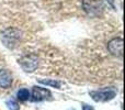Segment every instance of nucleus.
<instances>
[{"mask_svg": "<svg viewBox=\"0 0 125 110\" xmlns=\"http://www.w3.org/2000/svg\"><path fill=\"white\" fill-rule=\"evenodd\" d=\"M82 8L90 17H100L104 10L103 0H82Z\"/></svg>", "mask_w": 125, "mask_h": 110, "instance_id": "f257e3e1", "label": "nucleus"}, {"mask_svg": "<svg viewBox=\"0 0 125 110\" xmlns=\"http://www.w3.org/2000/svg\"><path fill=\"white\" fill-rule=\"evenodd\" d=\"M116 94H117V90L114 87H106V88H102V89H99V90L90 91L91 98L97 102L110 101V100H112L116 96Z\"/></svg>", "mask_w": 125, "mask_h": 110, "instance_id": "f03ea898", "label": "nucleus"}, {"mask_svg": "<svg viewBox=\"0 0 125 110\" xmlns=\"http://www.w3.org/2000/svg\"><path fill=\"white\" fill-rule=\"evenodd\" d=\"M19 64L24 69V72L32 73L36 69L37 65H39V60H37V56H35L34 54L24 55L23 57H21L19 60Z\"/></svg>", "mask_w": 125, "mask_h": 110, "instance_id": "7ed1b4c3", "label": "nucleus"}, {"mask_svg": "<svg viewBox=\"0 0 125 110\" xmlns=\"http://www.w3.org/2000/svg\"><path fill=\"white\" fill-rule=\"evenodd\" d=\"M108 50L114 56H122L123 54V39L115 37L108 43Z\"/></svg>", "mask_w": 125, "mask_h": 110, "instance_id": "20e7f679", "label": "nucleus"}, {"mask_svg": "<svg viewBox=\"0 0 125 110\" xmlns=\"http://www.w3.org/2000/svg\"><path fill=\"white\" fill-rule=\"evenodd\" d=\"M52 94L48 89L40 86H34L32 88V100L33 101H42L45 99H50Z\"/></svg>", "mask_w": 125, "mask_h": 110, "instance_id": "39448f33", "label": "nucleus"}, {"mask_svg": "<svg viewBox=\"0 0 125 110\" xmlns=\"http://www.w3.org/2000/svg\"><path fill=\"white\" fill-rule=\"evenodd\" d=\"M12 84V75L8 69H0V87L9 88Z\"/></svg>", "mask_w": 125, "mask_h": 110, "instance_id": "423d86ee", "label": "nucleus"}, {"mask_svg": "<svg viewBox=\"0 0 125 110\" xmlns=\"http://www.w3.org/2000/svg\"><path fill=\"white\" fill-rule=\"evenodd\" d=\"M17 97H18V99L21 100V101H26V100L30 99L31 94H30V91H29V89H26V88H21L20 90H18Z\"/></svg>", "mask_w": 125, "mask_h": 110, "instance_id": "0eeeda50", "label": "nucleus"}, {"mask_svg": "<svg viewBox=\"0 0 125 110\" xmlns=\"http://www.w3.org/2000/svg\"><path fill=\"white\" fill-rule=\"evenodd\" d=\"M39 83L43 85H46V86H52L54 88H61L62 86V83L58 82V80H55V79H39Z\"/></svg>", "mask_w": 125, "mask_h": 110, "instance_id": "6e6552de", "label": "nucleus"}, {"mask_svg": "<svg viewBox=\"0 0 125 110\" xmlns=\"http://www.w3.org/2000/svg\"><path fill=\"white\" fill-rule=\"evenodd\" d=\"M6 105H7V107H8L9 110H19L20 109L19 104H18L14 99H12V98H10V99L7 100Z\"/></svg>", "mask_w": 125, "mask_h": 110, "instance_id": "1a4fd4ad", "label": "nucleus"}, {"mask_svg": "<svg viewBox=\"0 0 125 110\" xmlns=\"http://www.w3.org/2000/svg\"><path fill=\"white\" fill-rule=\"evenodd\" d=\"M82 110H94V109H93V107H91V106L83 105V106H82Z\"/></svg>", "mask_w": 125, "mask_h": 110, "instance_id": "9d476101", "label": "nucleus"}, {"mask_svg": "<svg viewBox=\"0 0 125 110\" xmlns=\"http://www.w3.org/2000/svg\"><path fill=\"white\" fill-rule=\"evenodd\" d=\"M109 2H110V3H111V6H112L113 8H114V3H113V0H109Z\"/></svg>", "mask_w": 125, "mask_h": 110, "instance_id": "9b49d317", "label": "nucleus"}, {"mask_svg": "<svg viewBox=\"0 0 125 110\" xmlns=\"http://www.w3.org/2000/svg\"><path fill=\"white\" fill-rule=\"evenodd\" d=\"M69 110H75V109H69Z\"/></svg>", "mask_w": 125, "mask_h": 110, "instance_id": "f8f14e48", "label": "nucleus"}]
</instances>
